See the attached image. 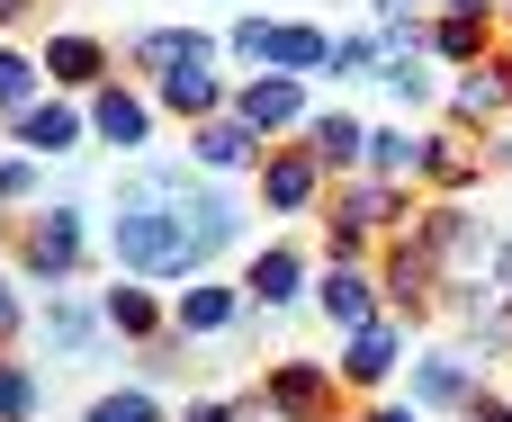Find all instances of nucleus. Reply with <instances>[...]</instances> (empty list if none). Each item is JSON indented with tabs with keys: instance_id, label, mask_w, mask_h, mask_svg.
<instances>
[{
	"instance_id": "9d476101",
	"label": "nucleus",
	"mask_w": 512,
	"mask_h": 422,
	"mask_svg": "<svg viewBox=\"0 0 512 422\" xmlns=\"http://www.w3.org/2000/svg\"><path fill=\"white\" fill-rule=\"evenodd\" d=\"M153 108H162V117H189V126L225 108V81H216V36H207L198 54H180V63H162V72H153Z\"/></svg>"
},
{
	"instance_id": "bb28decb",
	"label": "nucleus",
	"mask_w": 512,
	"mask_h": 422,
	"mask_svg": "<svg viewBox=\"0 0 512 422\" xmlns=\"http://www.w3.org/2000/svg\"><path fill=\"white\" fill-rule=\"evenodd\" d=\"M360 171H378V180H423V135L369 126V162H360Z\"/></svg>"
},
{
	"instance_id": "72a5a7b5",
	"label": "nucleus",
	"mask_w": 512,
	"mask_h": 422,
	"mask_svg": "<svg viewBox=\"0 0 512 422\" xmlns=\"http://www.w3.org/2000/svg\"><path fill=\"white\" fill-rule=\"evenodd\" d=\"M81 422H162V396L153 387H117V396H99Z\"/></svg>"
},
{
	"instance_id": "2eb2a0df",
	"label": "nucleus",
	"mask_w": 512,
	"mask_h": 422,
	"mask_svg": "<svg viewBox=\"0 0 512 422\" xmlns=\"http://www.w3.org/2000/svg\"><path fill=\"white\" fill-rule=\"evenodd\" d=\"M378 261H333L324 279H315V315L333 324V333H360V324H378Z\"/></svg>"
},
{
	"instance_id": "c9c22d12",
	"label": "nucleus",
	"mask_w": 512,
	"mask_h": 422,
	"mask_svg": "<svg viewBox=\"0 0 512 422\" xmlns=\"http://www.w3.org/2000/svg\"><path fill=\"white\" fill-rule=\"evenodd\" d=\"M486 288H504V297H512V234H495V252H486Z\"/></svg>"
},
{
	"instance_id": "473e14b6",
	"label": "nucleus",
	"mask_w": 512,
	"mask_h": 422,
	"mask_svg": "<svg viewBox=\"0 0 512 422\" xmlns=\"http://www.w3.org/2000/svg\"><path fill=\"white\" fill-rule=\"evenodd\" d=\"M378 54H432V18L387 9V18H378Z\"/></svg>"
},
{
	"instance_id": "ddd939ff",
	"label": "nucleus",
	"mask_w": 512,
	"mask_h": 422,
	"mask_svg": "<svg viewBox=\"0 0 512 422\" xmlns=\"http://www.w3.org/2000/svg\"><path fill=\"white\" fill-rule=\"evenodd\" d=\"M9 135H18V153H81V144H90V99H72V90L27 99V108L9 117Z\"/></svg>"
},
{
	"instance_id": "c85d7f7f",
	"label": "nucleus",
	"mask_w": 512,
	"mask_h": 422,
	"mask_svg": "<svg viewBox=\"0 0 512 422\" xmlns=\"http://www.w3.org/2000/svg\"><path fill=\"white\" fill-rule=\"evenodd\" d=\"M198 45H207L198 27H144V36H126V63H135V72L153 81L162 63H180V54H198Z\"/></svg>"
},
{
	"instance_id": "58836bf2",
	"label": "nucleus",
	"mask_w": 512,
	"mask_h": 422,
	"mask_svg": "<svg viewBox=\"0 0 512 422\" xmlns=\"http://www.w3.org/2000/svg\"><path fill=\"white\" fill-rule=\"evenodd\" d=\"M468 422H512V405H504V396H486V387H477V405H468Z\"/></svg>"
},
{
	"instance_id": "423d86ee",
	"label": "nucleus",
	"mask_w": 512,
	"mask_h": 422,
	"mask_svg": "<svg viewBox=\"0 0 512 422\" xmlns=\"http://www.w3.org/2000/svg\"><path fill=\"white\" fill-rule=\"evenodd\" d=\"M81 261H90V225H81V207H36V216L18 225V270H27V279H54V288H63Z\"/></svg>"
},
{
	"instance_id": "f704fd0d",
	"label": "nucleus",
	"mask_w": 512,
	"mask_h": 422,
	"mask_svg": "<svg viewBox=\"0 0 512 422\" xmlns=\"http://www.w3.org/2000/svg\"><path fill=\"white\" fill-rule=\"evenodd\" d=\"M45 189V171H36V153H0V207H18V198H36Z\"/></svg>"
},
{
	"instance_id": "5701e85b",
	"label": "nucleus",
	"mask_w": 512,
	"mask_h": 422,
	"mask_svg": "<svg viewBox=\"0 0 512 422\" xmlns=\"http://www.w3.org/2000/svg\"><path fill=\"white\" fill-rule=\"evenodd\" d=\"M243 297H252L261 315L297 306V297H306V261H297V243H270V252H252V270H243Z\"/></svg>"
},
{
	"instance_id": "e433bc0d",
	"label": "nucleus",
	"mask_w": 512,
	"mask_h": 422,
	"mask_svg": "<svg viewBox=\"0 0 512 422\" xmlns=\"http://www.w3.org/2000/svg\"><path fill=\"white\" fill-rule=\"evenodd\" d=\"M180 422H243V405H225V396H207V405H189Z\"/></svg>"
},
{
	"instance_id": "79ce46f5",
	"label": "nucleus",
	"mask_w": 512,
	"mask_h": 422,
	"mask_svg": "<svg viewBox=\"0 0 512 422\" xmlns=\"http://www.w3.org/2000/svg\"><path fill=\"white\" fill-rule=\"evenodd\" d=\"M441 9H468V18H495L504 0H441Z\"/></svg>"
},
{
	"instance_id": "f3484780",
	"label": "nucleus",
	"mask_w": 512,
	"mask_h": 422,
	"mask_svg": "<svg viewBox=\"0 0 512 422\" xmlns=\"http://www.w3.org/2000/svg\"><path fill=\"white\" fill-rule=\"evenodd\" d=\"M423 180L441 189V198H468L477 180H486V144H477V126H441V135H423Z\"/></svg>"
},
{
	"instance_id": "f8f14e48",
	"label": "nucleus",
	"mask_w": 512,
	"mask_h": 422,
	"mask_svg": "<svg viewBox=\"0 0 512 422\" xmlns=\"http://www.w3.org/2000/svg\"><path fill=\"white\" fill-rule=\"evenodd\" d=\"M243 315H252L243 288H225V279H180V297H171V342H225Z\"/></svg>"
},
{
	"instance_id": "412c9836",
	"label": "nucleus",
	"mask_w": 512,
	"mask_h": 422,
	"mask_svg": "<svg viewBox=\"0 0 512 422\" xmlns=\"http://www.w3.org/2000/svg\"><path fill=\"white\" fill-rule=\"evenodd\" d=\"M36 63H45V81H54V90H81V99H90V90L108 81V63H117V54H108L99 36L63 27V36H45V54H36Z\"/></svg>"
},
{
	"instance_id": "f257e3e1",
	"label": "nucleus",
	"mask_w": 512,
	"mask_h": 422,
	"mask_svg": "<svg viewBox=\"0 0 512 422\" xmlns=\"http://www.w3.org/2000/svg\"><path fill=\"white\" fill-rule=\"evenodd\" d=\"M108 261L126 279H198L207 243L171 216V207H144V198H117V225H108Z\"/></svg>"
},
{
	"instance_id": "7c9ffc66",
	"label": "nucleus",
	"mask_w": 512,
	"mask_h": 422,
	"mask_svg": "<svg viewBox=\"0 0 512 422\" xmlns=\"http://www.w3.org/2000/svg\"><path fill=\"white\" fill-rule=\"evenodd\" d=\"M36 414H45V378L18 369V360H0V422H36Z\"/></svg>"
},
{
	"instance_id": "b1692460",
	"label": "nucleus",
	"mask_w": 512,
	"mask_h": 422,
	"mask_svg": "<svg viewBox=\"0 0 512 422\" xmlns=\"http://www.w3.org/2000/svg\"><path fill=\"white\" fill-rule=\"evenodd\" d=\"M477 54H495V18H468V9H441V18H432V63L468 72Z\"/></svg>"
},
{
	"instance_id": "2f4dec72",
	"label": "nucleus",
	"mask_w": 512,
	"mask_h": 422,
	"mask_svg": "<svg viewBox=\"0 0 512 422\" xmlns=\"http://www.w3.org/2000/svg\"><path fill=\"white\" fill-rule=\"evenodd\" d=\"M324 81H378V36H333Z\"/></svg>"
},
{
	"instance_id": "c756f323",
	"label": "nucleus",
	"mask_w": 512,
	"mask_h": 422,
	"mask_svg": "<svg viewBox=\"0 0 512 422\" xmlns=\"http://www.w3.org/2000/svg\"><path fill=\"white\" fill-rule=\"evenodd\" d=\"M27 99H45V63L18 54V45H0V117H18Z\"/></svg>"
},
{
	"instance_id": "a19ab883",
	"label": "nucleus",
	"mask_w": 512,
	"mask_h": 422,
	"mask_svg": "<svg viewBox=\"0 0 512 422\" xmlns=\"http://www.w3.org/2000/svg\"><path fill=\"white\" fill-rule=\"evenodd\" d=\"M45 0H0V27H18V18H36Z\"/></svg>"
},
{
	"instance_id": "7ed1b4c3",
	"label": "nucleus",
	"mask_w": 512,
	"mask_h": 422,
	"mask_svg": "<svg viewBox=\"0 0 512 422\" xmlns=\"http://www.w3.org/2000/svg\"><path fill=\"white\" fill-rule=\"evenodd\" d=\"M324 225H342V234H369V243H387V234H414V180L351 171V180L324 198Z\"/></svg>"
},
{
	"instance_id": "39448f33",
	"label": "nucleus",
	"mask_w": 512,
	"mask_h": 422,
	"mask_svg": "<svg viewBox=\"0 0 512 422\" xmlns=\"http://www.w3.org/2000/svg\"><path fill=\"white\" fill-rule=\"evenodd\" d=\"M378 297H387L396 324H423V315H441L450 279H441V261H432L414 234H387V243H378Z\"/></svg>"
},
{
	"instance_id": "a18cd8bd",
	"label": "nucleus",
	"mask_w": 512,
	"mask_h": 422,
	"mask_svg": "<svg viewBox=\"0 0 512 422\" xmlns=\"http://www.w3.org/2000/svg\"><path fill=\"white\" fill-rule=\"evenodd\" d=\"M459 422H468V414H459Z\"/></svg>"
},
{
	"instance_id": "9b49d317",
	"label": "nucleus",
	"mask_w": 512,
	"mask_h": 422,
	"mask_svg": "<svg viewBox=\"0 0 512 422\" xmlns=\"http://www.w3.org/2000/svg\"><path fill=\"white\" fill-rule=\"evenodd\" d=\"M153 90H135V81H99L90 90V144H108V153H144L153 144Z\"/></svg>"
},
{
	"instance_id": "6e6552de",
	"label": "nucleus",
	"mask_w": 512,
	"mask_h": 422,
	"mask_svg": "<svg viewBox=\"0 0 512 422\" xmlns=\"http://www.w3.org/2000/svg\"><path fill=\"white\" fill-rule=\"evenodd\" d=\"M324 180H333V171L306 153V135H297V144H270V153L252 162V189H261L270 216H315V207H324Z\"/></svg>"
},
{
	"instance_id": "6ab92c4d",
	"label": "nucleus",
	"mask_w": 512,
	"mask_h": 422,
	"mask_svg": "<svg viewBox=\"0 0 512 422\" xmlns=\"http://www.w3.org/2000/svg\"><path fill=\"white\" fill-rule=\"evenodd\" d=\"M261 153H270V144H261V135H252L234 108H216V117H198V126H189V162H198L207 180H216V171H243V162H261Z\"/></svg>"
},
{
	"instance_id": "a211bd4d",
	"label": "nucleus",
	"mask_w": 512,
	"mask_h": 422,
	"mask_svg": "<svg viewBox=\"0 0 512 422\" xmlns=\"http://www.w3.org/2000/svg\"><path fill=\"white\" fill-rule=\"evenodd\" d=\"M477 351H432V360H414V405L423 414H468L477 405Z\"/></svg>"
},
{
	"instance_id": "4c0bfd02",
	"label": "nucleus",
	"mask_w": 512,
	"mask_h": 422,
	"mask_svg": "<svg viewBox=\"0 0 512 422\" xmlns=\"http://www.w3.org/2000/svg\"><path fill=\"white\" fill-rule=\"evenodd\" d=\"M18 324H27V306H18V288H9V279H0V342H9V333H18Z\"/></svg>"
},
{
	"instance_id": "a878e982",
	"label": "nucleus",
	"mask_w": 512,
	"mask_h": 422,
	"mask_svg": "<svg viewBox=\"0 0 512 422\" xmlns=\"http://www.w3.org/2000/svg\"><path fill=\"white\" fill-rule=\"evenodd\" d=\"M378 90L405 99V108H432L441 99V63L432 54H378Z\"/></svg>"
},
{
	"instance_id": "4468645a",
	"label": "nucleus",
	"mask_w": 512,
	"mask_h": 422,
	"mask_svg": "<svg viewBox=\"0 0 512 422\" xmlns=\"http://www.w3.org/2000/svg\"><path fill=\"white\" fill-rule=\"evenodd\" d=\"M396 369H405V324H396V315H378V324L342 333V369H333V378H342L351 396H378Z\"/></svg>"
},
{
	"instance_id": "37998d69",
	"label": "nucleus",
	"mask_w": 512,
	"mask_h": 422,
	"mask_svg": "<svg viewBox=\"0 0 512 422\" xmlns=\"http://www.w3.org/2000/svg\"><path fill=\"white\" fill-rule=\"evenodd\" d=\"M378 9H423V0H378Z\"/></svg>"
},
{
	"instance_id": "4be33fe9",
	"label": "nucleus",
	"mask_w": 512,
	"mask_h": 422,
	"mask_svg": "<svg viewBox=\"0 0 512 422\" xmlns=\"http://www.w3.org/2000/svg\"><path fill=\"white\" fill-rule=\"evenodd\" d=\"M306 153H315L333 180H351V171L369 162V126H360L351 108H315V117H306Z\"/></svg>"
},
{
	"instance_id": "0eeeda50",
	"label": "nucleus",
	"mask_w": 512,
	"mask_h": 422,
	"mask_svg": "<svg viewBox=\"0 0 512 422\" xmlns=\"http://www.w3.org/2000/svg\"><path fill=\"white\" fill-rule=\"evenodd\" d=\"M225 108H234L261 144H288V135H306V117H315V108H306V72H252Z\"/></svg>"
},
{
	"instance_id": "cd10ccee",
	"label": "nucleus",
	"mask_w": 512,
	"mask_h": 422,
	"mask_svg": "<svg viewBox=\"0 0 512 422\" xmlns=\"http://www.w3.org/2000/svg\"><path fill=\"white\" fill-rule=\"evenodd\" d=\"M36 333H45V342H54V351H90V342H99V333H108V315H99V306H81V297H54V306H45V324H36Z\"/></svg>"
},
{
	"instance_id": "ea45409f",
	"label": "nucleus",
	"mask_w": 512,
	"mask_h": 422,
	"mask_svg": "<svg viewBox=\"0 0 512 422\" xmlns=\"http://www.w3.org/2000/svg\"><path fill=\"white\" fill-rule=\"evenodd\" d=\"M360 422H423V405H369Z\"/></svg>"
},
{
	"instance_id": "c03bdc74",
	"label": "nucleus",
	"mask_w": 512,
	"mask_h": 422,
	"mask_svg": "<svg viewBox=\"0 0 512 422\" xmlns=\"http://www.w3.org/2000/svg\"><path fill=\"white\" fill-rule=\"evenodd\" d=\"M0 234H9V216H0Z\"/></svg>"
},
{
	"instance_id": "aec40b11",
	"label": "nucleus",
	"mask_w": 512,
	"mask_h": 422,
	"mask_svg": "<svg viewBox=\"0 0 512 422\" xmlns=\"http://www.w3.org/2000/svg\"><path fill=\"white\" fill-rule=\"evenodd\" d=\"M99 315H108L117 342H162V333H171V297H153V279H126V270H117V288L99 297Z\"/></svg>"
},
{
	"instance_id": "393cba45",
	"label": "nucleus",
	"mask_w": 512,
	"mask_h": 422,
	"mask_svg": "<svg viewBox=\"0 0 512 422\" xmlns=\"http://www.w3.org/2000/svg\"><path fill=\"white\" fill-rule=\"evenodd\" d=\"M324 54H333L324 27H306V18H270V54H261V72H324Z\"/></svg>"
},
{
	"instance_id": "1a4fd4ad",
	"label": "nucleus",
	"mask_w": 512,
	"mask_h": 422,
	"mask_svg": "<svg viewBox=\"0 0 512 422\" xmlns=\"http://www.w3.org/2000/svg\"><path fill=\"white\" fill-rule=\"evenodd\" d=\"M252 396H261L279 422H333V405H342V378H333L324 360H270Z\"/></svg>"
},
{
	"instance_id": "20e7f679",
	"label": "nucleus",
	"mask_w": 512,
	"mask_h": 422,
	"mask_svg": "<svg viewBox=\"0 0 512 422\" xmlns=\"http://www.w3.org/2000/svg\"><path fill=\"white\" fill-rule=\"evenodd\" d=\"M414 243L441 261V279L450 288H477L486 279V252H495V234L459 207V198H441V207H414Z\"/></svg>"
},
{
	"instance_id": "f03ea898",
	"label": "nucleus",
	"mask_w": 512,
	"mask_h": 422,
	"mask_svg": "<svg viewBox=\"0 0 512 422\" xmlns=\"http://www.w3.org/2000/svg\"><path fill=\"white\" fill-rule=\"evenodd\" d=\"M126 198H144V207H171V216H180V225H189L207 252L243 243V207H234L225 189H207V180H198V162H189V171H135V180H126Z\"/></svg>"
},
{
	"instance_id": "dca6fc26",
	"label": "nucleus",
	"mask_w": 512,
	"mask_h": 422,
	"mask_svg": "<svg viewBox=\"0 0 512 422\" xmlns=\"http://www.w3.org/2000/svg\"><path fill=\"white\" fill-rule=\"evenodd\" d=\"M450 117H459V126L512 117V54H477L468 72H450Z\"/></svg>"
}]
</instances>
